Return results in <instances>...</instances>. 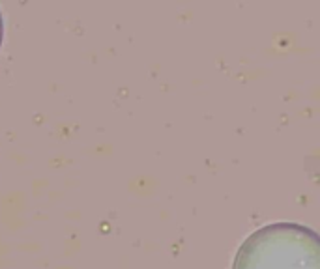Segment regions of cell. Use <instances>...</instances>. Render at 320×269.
<instances>
[{"instance_id":"1","label":"cell","mask_w":320,"mask_h":269,"mask_svg":"<svg viewBox=\"0 0 320 269\" xmlns=\"http://www.w3.org/2000/svg\"><path fill=\"white\" fill-rule=\"evenodd\" d=\"M232 269H320V237L298 222H271L249 234Z\"/></svg>"},{"instance_id":"2","label":"cell","mask_w":320,"mask_h":269,"mask_svg":"<svg viewBox=\"0 0 320 269\" xmlns=\"http://www.w3.org/2000/svg\"><path fill=\"white\" fill-rule=\"evenodd\" d=\"M2 41H4V17L0 12V47H2Z\"/></svg>"}]
</instances>
